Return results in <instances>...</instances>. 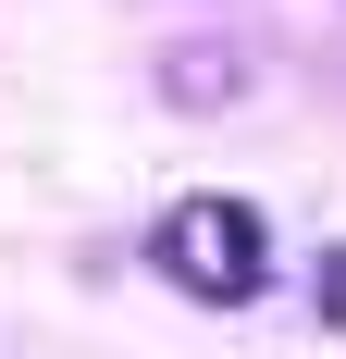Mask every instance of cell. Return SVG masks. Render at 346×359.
<instances>
[{
  "instance_id": "1",
  "label": "cell",
  "mask_w": 346,
  "mask_h": 359,
  "mask_svg": "<svg viewBox=\"0 0 346 359\" xmlns=\"http://www.w3.org/2000/svg\"><path fill=\"white\" fill-rule=\"evenodd\" d=\"M148 260H161V285L210 297V310H235V297L272 285V236H260L247 198H173L161 236H148Z\"/></svg>"
},
{
  "instance_id": "2",
  "label": "cell",
  "mask_w": 346,
  "mask_h": 359,
  "mask_svg": "<svg viewBox=\"0 0 346 359\" xmlns=\"http://www.w3.org/2000/svg\"><path fill=\"white\" fill-rule=\"evenodd\" d=\"M321 310H334V323H346V248H334V273H321Z\"/></svg>"
}]
</instances>
